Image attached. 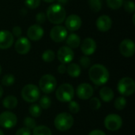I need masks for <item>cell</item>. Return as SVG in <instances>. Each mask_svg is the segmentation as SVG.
<instances>
[{"mask_svg": "<svg viewBox=\"0 0 135 135\" xmlns=\"http://www.w3.org/2000/svg\"><path fill=\"white\" fill-rule=\"evenodd\" d=\"M89 77L96 85H103L108 81L110 74L108 70L102 64H94L89 70Z\"/></svg>", "mask_w": 135, "mask_h": 135, "instance_id": "obj_1", "label": "cell"}, {"mask_svg": "<svg viewBox=\"0 0 135 135\" xmlns=\"http://www.w3.org/2000/svg\"><path fill=\"white\" fill-rule=\"evenodd\" d=\"M66 16L65 8L60 4H52L47 9L46 17L47 20L55 25H60L62 23Z\"/></svg>", "mask_w": 135, "mask_h": 135, "instance_id": "obj_2", "label": "cell"}, {"mask_svg": "<svg viewBox=\"0 0 135 135\" xmlns=\"http://www.w3.org/2000/svg\"><path fill=\"white\" fill-rule=\"evenodd\" d=\"M74 122V118L70 113L62 112L56 115L55 118L54 124L58 131H66L73 127Z\"/></svg>", "mask_w": 135, "mask_h": 135, "instance_id": "obj_3", "label": "cell"}, {"mask_svg": "<svg viewBox=\"0 0 135 135\" xmlns=\"http://www.w3.org/2000/svg\"><path fill=\"white\" fill-rule=\"evenodd\" d=\"M55 96L58 100L62 103H67L72 100L74 97V87L69 83H64L57 89Z\"/></svg>", "mask_w": 135, "mask_h": 135, "instance_id": "obj_4", "label": "cell"}, {"mask_svg": "<svg viewBox=\"0 0 135 135\" xmlns=\"http://www.w3.org/2000/svg\"><path fill=\"white\" fill-rule=\"evenodd\" d=\"M21 97L23 100L28 103H34L37 101L40 97L39 87L32 84L25 85L21 90Z\"/></svg>", "mask_w": 135, "mask_h": 135, "instance_id": "obj_5", "label": "cell"}, {"mask_svg": "<svg viewBox=\"0 0 135 135\" xmlns=\"http://www.w3.org/2000/svg\"><path fill=\"white\" fill-rule=\"evenodd\" d=\"M57 86V81L51 74H44L39 81V89L44 93L49 94L54 92Z\"/></svg>", "mask_w": 135, "mask_h": 135, "instance_id": "obj_6", "label": "cell"}, {"mask_svg": "<svg viewBox=\"0 0 135 135\" xmlns=\"http://www.w3.org/2000/svg\"><path fill=\"white\" fill-rule=\"evenodd\" d=\"M119 93L123 97H128L132 95L135 91L134 81L129 77L123 78L119 80L117 85Z\"/></svg>", "mask_w": 135, "mask_h": 135, "instance_id": "obj_7", "label": "cell"}, {"mask_svg": "<svg viewBox=\"0 0 135 135\" xmlns=\"http://www.w3.org/2000/svg\"><path fill=\"white\" fill-rule=\"evenodd\" d=\"M104 126L110 131H119L123 126V119L117 114H109L104 119Z\"/></svg>", "mask_w": 135, "mask_h": 135, "instance_id": "obj_8", "label": "cell"}, {"mask_svg": "<svg viewBox=\"0 0 135 135\" xmlns=\"http://www.w3.org/2000/svg\"><path fill=\"white\" fill-rule=\"evenodd\" d=\"M17 115L11 112H4L0 114V126L5 129H11L17 124Z\"/></svg>", "mask_w": 135, "mask_h": 135, "instance_id": "obj_9", "label": "cell"}, {"mask_svg": "<svg viewBox=\"0 0 135 135\" xmlns=\"http://www.w3.org/2000/svg\"><path fill=\"white\" fill-rule=\"evenodd\" d=\"M74 57V52L72 48L68 46L61 47L57 52V58L59 61L62 64L70 63Z\"/></svg>", "mask_w": 135, "mask_h": 135, "instance_id": "obj_10", "label": "cell"}, {"mask_svg": "<svg viewBox=\"0 0 135 135\" xmlns=\"http://www.w3.org/2000/svg\"><path fill=\"white\" fill-rule=\"evenodd\" d=\"M50 37L53 41L56 43L62 42L67 37V29L64 26L59 25H55L51 29Z\"/></svg>", "mask_w": 135, "mask_h": 135, "instance_id": "obj_11", "label": "cell"}, {"mask_svg": "<svg viewBox=\"0 0 135 135\" xmlns=\"http://www.w3.org/2000/svg\"><path fill=\"white\" fill-rule=\"evenodd\" d=\"M93 92L94 89L93 86L89 83H81L76 89V94L81 100L90 99L93 95Z\"/></svg>", "mask_w": 135, "mask_h": 135, "instance_id": "obj_12", "label": "cell"}, {"mask_svg": "<svg viewBox=\"0 0 135 135\" xmlns=\"http://www.w3.org/2000/svg\"><path fill=\"white\" fill-rule=\"evenodd\" d=\"M119 51L126 58L132 57L134 55L135 45L133 40L130 39L123 40L119 45Z\"/></svg>", "mask_w": 135, "mask_h": 135, "instance_id": "obj_13", "label": "cell"}, {"mask_svg": "<svg viewBox=\"0 0 135 135\" xmlns=\"http://www.w3.org/2000/svg\"><path fill=\"white\" fill-rule=\"evenodd\" d=\"M15 51L20 55H26L31 49V43L29 40L24 36H20L15 42L14 44Z\"/></svg>", "mask_w": 135, "mask_h": 135, "instance_id": "obj_14", "label": "cell"}, {"mask_svg": "<svg viewBox=\"0 0 135 135\" xmlns=\"http://www.w3.org/2000/svg\"><path fill=\"white\" fill-rule=\"evenodd\" d=\"M81 25H82V21L78 15L71 14L66 18V21H65L66 28L71 32L78 30L81 28Z\"/></svg>", "mask_w": 135, "mask_h": 135, "instance_id": "obj_15", "label": "cell"}, {"mask_svg": "<svg viewBox=\"0 0 135 135\" xmlns=\"http://www.w3.org/2000/svg\"><path fill=\"white\" fill-rule=\"evenodd\" d=\"M81 50L85 55H91L97 50L96 41L90 37L85 38L81 44Z\"/></svg>", "mask_w": 135, "mask_h": 135, "instance_id": "obj_16", "label": "cell"}, {"mask_svg": "<svg viewBox=\"0 0 135 135\" xmlns=\"http://www.w3.org/2000/svg\"><path fill=\"white\" fill-rule=\"evenodd\" d=\"M13 36L8 30H0V49L5 50L13 44Z\"/></svg>", "mask_w": 135, "mask_h": 135, "instance_id": "obj_17", "label": "cell"}, {"mask_svg": "<svg viewBox=\"0 0 135 135\" xmlns=\"http://www.w3.org/2000/svg\"><path fill=\"white\" fill-rule=\"evenodd\" d=\"M96 25L99 31L103 32H108L112 25V18L108 15H101L97 18L96 21Z\"/></svg>", "mask_w": 135, "mask_h": 135, "instance_id": "obj_18", "label": "cell"}, {"mask_svg": "<svg viewBox=\"0 0 135 135\" xmlns=\"http://www.w3.org/2000/svg\"><path fill=\"white\" fill-rule=\"evenodd\" d=\"M27 36L31 40H40L44 36V29L40 25H32L28 28Z\"/></svg>", "mask_w": 135, "mask_h": 135, "instance_id": "obj_19", "label": "cell"}, {"mask_svg": "<svg viewBox=\"0 0 135 135\" xmlns=\"http://www.w3.org/2000/svg\"><path fill=\"white\" fill-rule=\"evenodd\" d=\"M100 97L103 101L110 102L113 100L115 94L112 89H110L109 87L104 86L100 90Z\"/></svg>", "mask_w": 135, "mask_h": 135, "instance_id": "obj_20", "label": "cell"}, {"mask_svg": "<svg viewBox=\"0 0 135 135\" xmlns=\"http://www.w3.org/2000/svg\"><path fill=\"white\" fill-rule=\"evenodd\" d=\"M66 44L70 48H77L81 44V38L75 33H71L66 37Z\"/></svg>", "mask_w": 135, "mask_h": 135, "instance_id": "obj_21", "label": "cell"}, {"mask_svg": "<svg viewBox=\"0 0 135 135\" xmlns=\"http://www.w3.org/2000/svg\"><path fill=\"white\" fill-rule=\"evenodd\" d=\"M18 100L14 96H7L2 100V105L5 108L12 110L17 106Z\"/></svg>", "mask_w": 135, "mask_h": 135, "instance_id": "obj_22", "label": "cell"}, {"mask_svg": "<svg viewBox=\"0 0 135 135\" xmlns=\"http://www.w3.org/2000/svg\"><path fill=\"white\" fill-rule=\"evenodd\" d=\"M66 72L71 78H78L81 73V69L77 63H70L66 67Z\"/></svg>", "mask_w": 135, "mask_h": 135, "instance_id": "obj_23", "label": "cell"}, {"mask_svg": "<svg viewBox=\"0 0 135 135\" xmlns=\"http://www.w3.org/2000/svg\"><path fill=\"white\" fill-rule=\"evenodd\" d=\"M32 135H52L51 131L46 126H37L33 129Z\"/></svg>", "mask_w": 135, "mask_h": 135, "instance_id": "obj_24", "label": "cell"}, {"mask_svg": "<svg viewBox=\"0 0 135 135\" xmlns=\"http://www.w3.org/2000/svg\"><path fill=\"white\" fill-rule=\"evenodd\" d=\"M28 111H29V114L31 115V116L32 117H34V118H38L42 114V109H41V108L40 107L39 104H32L29 107Z\"/></svg>", "mask_w": 135, "mask_h": 135, "instance_id": "obj_25", "label": "cell"}, {"mask_svg": "<svg viewBox=\"0 0 135 135\" xmlns=\"http://www.w3.org/2000/svg\"><path fill=\"white\" fill-rule=\"evenodd\" d=\"M55 54L51 49L44 51V53L42 54V59L45 62H51L55 59Z\"/></svg>", "mask_w": 135, "mask_h": 135, "instance_id": "obj_26", "label": "cell"}, {"mask_svg": "<svg viewBox=\"0 0 135 135\" xmlns=\"http://www.w3.org/2000/svg\"><path fill=\"white\" fill-rule=\"evenodd\" d=\"M89 5L93 12L97 13L102 8V0H89Z\"/></svg>", "mask_w": 135, "mask_h": 135, "instance_id": "obj_27", "label": "cell"}, {"mask_svg": "<svg viewBox=\"0 0 135 135\" xmlns=\"http://www.w3.org/2000/svg\"><path fill=\"white\" fill-rule=\"evenodd\" d=\"M2 84L4 86H11L12 85H13L14 81H15V78L13 74H8L3 76V78H2Z\"/></svg>", "mask_w": 135, "mask_h": 135, "instance_id": "obj_28", "label": "cell"}, {"mask_svg": "<svg viewBox=\"0 0 135 135\" xmlns=\"http://www.w3.org/2000/svg\"><path fill=\"white\" fill-rule=\"evenodd\" d=\"M39 105L41 108V109H48L51 105V100L47 96H43L40 100Z\"/></svg>", "mask_w": 135, "mask_h": 135, "instance_id": "obj_29", "label": "cell"}, {"mask_svg": "<svg viewBox=\"0 0 135 135\" xmlns=\"http://www.w3.org/2000/svg\"><path fill=\"white\" fill-rule=\"evenodd\" d=\"M126 105H127V100L125 99L124 97H119L118 98H116L115 101V108L117 110L122 111L123 109L125 108Z\"/></svg>", "mask_w": 135, "mask_h": 135, "instance_id": "obj_30", "label": "cell"}, {"mask_svg": "<svg viewBox=\"0 0 135 135\" xmlns=\"http://www.w3.org/2000/svg\"><path fill=\"white\" fill-rule=\"evenodd\" d=\"M107 5L112 9H118L122 7L124 0H106Z\"/></svg>", "mask_w": 135, "mask_h": 135, "instance_id": "obj_31", "label": "cell"}, {"mask_svg": "<svg viewBox=\"0 0 135 135\" xmlns=\"http://www.w3.org/2000/svg\"><path fill=\"white\" fill-rule=\"evenodd\" d=\"M124 9L129 13H133L135 10V5L133 1L131 0H124L123 3Z\"/></svg>", "mask_w": 135, "mask_h": 135, "instance_id": "obj_32", "label": "cell"}, {"mask_svg": "<svg viewBox=\"0 0 135 135\" xmlns=\"http://www.w3.org/2000/svg\"><path fill=\"white\" fill-rule=\"evenodd\" d=\"M89 106L90 108L93 111H97L101 107V102L100 100L97 97H93L89 100Z\"/></svg>", "mask_w": 135, "mask_h": 135, "instance_id": "obj_33", "label": "cell"}, {"mask_svg": "<svg viewBox=\"0 0 135 135\" xmlns=\"http://www.w3.org/2000/svg\"><path fill=\"white\" fill-rule=\"evenodd\" d=\"M69 110L71 113L73 114H77L80 111V106H79V104L77 102V101H74V100H71L69 102Z\"/></svg>", "mask_w": 135, "mask_h": 135, "instance_id": "obj_34", "label": "cell"}, {"mask_svg": "<svg viewBox=\"0 0 135 135\" xmlns=\"http://www.w3.org/2000/svg\"><path fill=\"white\" fill-rule=\"evenodd\" d=\"M24 125L26 128H28L29 130H33L36 127L35 119L31 117H26L24 119Z\"/></svg>", "mask_w": 135, "mask_h": 135, "instance_id": "obj_35", "label": "cell"}, {"mask_svg": "<svg viewBox=\"0 0 135 135\" xmlns=\"http://www.w3.org/2000/svg\"><path fill=\"white\" fill-rule=\"evenodd\" d=\"M25 3L28 8L34 9L39 7V6L40 5V0H25Z\"/></svg>", "mask_w": 135, "mask_h": 135, "instance_id": "obj_36", "label": "cell"}, {"mask_svg": "<svg viewBox=\"0 0 135 135\" xmlns=\"http://www.w3.org/2000/svg\"><path fill=\"white\" fill-rule=\"evenodd\" d=\"M90 64H91V60L87 55H84V56L81 57V59H80V65L83 68H85V69L88 68L90 66Z\"/></svg>", "mask_w": 135, "mask_h": 135, "instance_id": "obj_37", "label": "cell"}, {"mask_svg": "<svg viewBox=\"0 0 135 135\" xmlns=\"http://www.w3.org/2000/svg\"><path fill=\"white\" fill-rule=\"evenodd\" d=\"M36 21H37V23H39L40 25L44 23L46 21V14L43 12L38 13L36 16Z\"/></svg>", "mask_w": 135, "mask_h": 135, "instance_id": "obj_38", "label": "cell"}, {"mask_svg": "<svg viewBox=\"0 0 135 135\" xmlns=\"http://www.w3.org/2000/svg\"><path fill=\"white\" fill-rule=\"evenodd\" d=\"M15 135H31V131L26 127H22L17 131Z\"/></svg>", "mask_w": 135, "mask_h": 135, "instance_id": "obj_39", "label": "cell"}, {"mask_svg": "<svg viewBox=\"0 0 135 135\" xmlns=\"http://www.w3.org/2000/svg\"><path fill=\"white\" fill-rule=\"evenodd\" d=\"M12 34H13V36H16V37H20L21 36V33H22V29H21V28L20 27V26H14L13 28V30H12Z\"/></svg>", "mask_w": 135, "mask_h": 135, "instance_id": "obj_40", "label": "cell"}, {"mask_svg": "<svg viewBox=\"0 0 135 135\" xmlns=\"http://www.w3.org/2000/svg\"><path fill=\"white\" fill-rule=\"evenodd\" d=\"M58 72L61 74H63L66 72V64H62L61 63L59 66H58Z\"/></svg>", "mask_w": 135, "mask_h": 135, "instance_id": "obj_41", "label": "cell"}, {"mask_svg": "<svg viewBox=\"0 0 135 135\" xmlns=\"http://www.w3.org/2000/svg\"><path fill=\"white\" fill-rule=\"evenodd\" d=\"M89 135H106V134L101 130H93L89 134Z\"/></svg>", "mask_w": 135, "mask_h": 135, "instance_id": "obj_42", "label": "cell"}, {"mask_svg": "<svg viewBox=\"0 0 135 135\" xmlns=\"http://www.w3.org/2000/svg\"><path fill=\"white\" fill-rule=\"evenodd\" d=\"M58 1V4H60V5H64V4H66V3H67L68 2V0H57Z\"/></svg>", "mask_w": 135, "mask_h": 135, "instance_id": "obj_43", "label": "cell"}, {"mask_svg": "<svg viewBox=\"0 0 135 135\" xmlns=\"http://www.w3.org/2000/svg\"><path fill=\"white\" fill-rule=\"evenodd\" d=\"M2 95H3V89H2V87L0 85V98L2 97Z\"/></svg>", "mask_w": 135, "mask_h": 135, "instance_id": "obj_44", "label": "cell"}, {"mask_svg": "<svg viewBox=\"0 0 135 135\" xmlns=\"http://www.w3.org/2000/svg\"><path fill=\"white\" fill-rule=\"evenodd\" d=\"M43 1H44L45 2H48V3H51V2H53L54 1H55V0H43Z\"/></svg>", "mask_w": 135, "mask_h": 135, "instance_id": "obj_45", "label": "cell"}, {"mask_svg": "<svg viewBox=\"0 0 135 135\" xmlns=\"http://www.w3.org/2000/svg\"><path fill=\"white\" fill-rule=\"evenodd\" d=\"M132 18H133V19H132V20H133V24H134V25H135V21H134L135 14H134V15H133V17H132Z\"/></svg>", "mask_w": 135, "mask_h": 135, "instance_id": "obj_46", "label": "cell"}, {"mask_svg": "<svg viewBox=\"0 0 135 135\" xmlns=\"http://www.w3.org/2000/svg\"><path fill=\"white\" fill-rule=\"evenodd\" d=\"M0 135H4V133L2 132V131L0 130Z\"/></svg>", "mask_w": 135, "mask_h": 135, "instance_id": "obj_47", "label": "cell"}, {"mask_svg": "<svg viewBox=\"0 0 135 135\" xmlns=\"http://www.w3.org/2000/svg\"><path fill=\"white\" fill-rule=\"evenodd\" d=\"M1 74H2V66L0 65V75H1Z\"/></svg>", "mask_w": 135, "mask_h": 135, "instance_id": "obj_48", "label": "cell"}]
</instances>
